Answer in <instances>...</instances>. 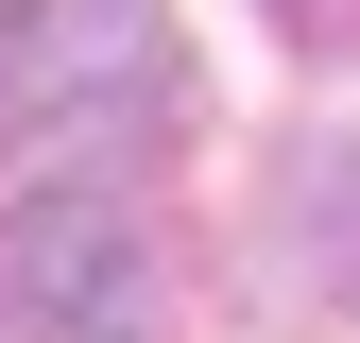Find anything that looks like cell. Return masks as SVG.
I'll return each mask as SVG.
<instances>
[{
    "mask_svg": "<svg viewBox=\"0 0 360 343\" xmlns=\"http://www.w3.org/2000/svg\"><path fill=\"white\" fill-rule=\"evenodd\" d=\"M172 120H189L172 0H18L0 18V189H120Z\"/></svg>",
    "mask_w": 360,
    "mask_h": 343,
    "instance_id": "cell-1",
    "label": "cell"
},
{
    "mask_svg": "<svg viewBox=\"0 0 360 343\" xmlns=\"http://www.w3.org/2000/svg\"><path fill=\"white\" fill-rule=\"evenodd\" d=\"M172 309V257L138 189H0V343H138Z\"/></svg>",
    "mask_w": 360,
    "mask_h": 343,
    "instance_id": "cell-2",
    "label": "cell"
},
{
    "mask_svg": "<svg viewBox=\"0 0 360 343\" xmlns=\"http://www.w3.org/2000/svg\"><path fill=\"white\" fill-rule=\"evenodd\" d=\"M292 292L360 326V155H343V138L292 172Z\"/></svg>",
    "mask_w": 360,
    "mask_h": 343,
    "instance_id": "cell-3",
    "label": "cell"
},
{
    "mask_svg": "<svg viewBox=\"0 0 360 343\" xmlns=\"http://www.w3.org/2000/svg\"><path fill=\"white\" fill-rule=\"evenodd\" d=\"M275 34H309V52H360V0H275Z\"/></svg>",
    "mask_w": 360,
    "mask_h": 343,
    "instance_id": "cell-4",
    "label": "cell"
}]
</instances>
